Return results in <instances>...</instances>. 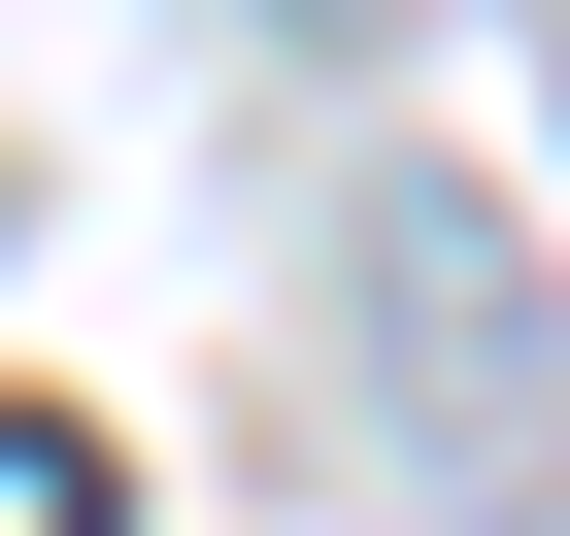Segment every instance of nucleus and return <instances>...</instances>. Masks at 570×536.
Returning <instances> with one entry per match:
<instances>
[{
  "label": "nucleus",
  "mask_w": 570,
  "mask_h": 536,
  "mask_svg": "<svg viewBox=\"0 0 570 536\" xmlns=\"http://www.w3.org/2000/svg\"><path fill=\"white\" fill-rule=\"evenodd\" d=\"M268 34H403V0H268Z\"/></svg>",
  "instance_id": "nucleus-3"
},
{
  "label": "nucleus",
  "mask_w": 570,
  "mask_h": 536,
  "mask_svg": "<svg viewBox=\"0 0 570 536\" xmlns=\"http://www.w3.org/2000/svg\"><path fill=\"white\" fill-rule=\"evenodd\" d=\"M336 268H370V336H403L436 469H537V369H503V201H470V168H370V201H336Z\"/></svg>",
  "instance_id": "nucleus-1"
},
{
  "label": "nucleus",
  "mask_w": 570,
  "mask_h": 536,
  "mask_svg": "<svg viewBox=\"0 0 570 536\" xmlns=\"http://www.w3.org/2000/svg\"><path fill=\"white\" fill-rule=\"evenodd\" d=\"M0 536H135V469H101L68 403H0Z\"/></svg>",
  "instance_id": "nucleus-2"
}]
</instances>
